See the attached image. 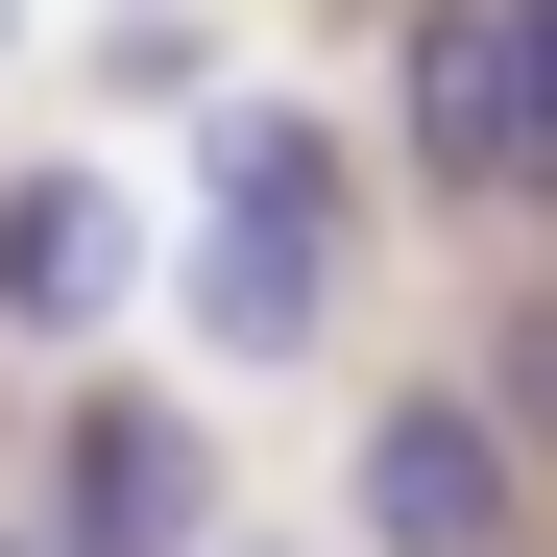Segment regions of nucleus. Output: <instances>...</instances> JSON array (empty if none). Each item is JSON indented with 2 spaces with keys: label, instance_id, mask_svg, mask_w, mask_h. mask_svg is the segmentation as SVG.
<instances>
[{
  "label": "nucleus",
  "instance_id": "nucleus-5",
  "mask_svg": "<svg viewBox=\"0 0 557 557\" xmlns=\"http://www.w3.org/2000/svg\"><path fill=\"white\" fill-rule=\"evenodd\" d=\"M0 292H25V315H98L122 292V219L98 195H0Z\"/></svg>",
  "mask_w": 557,
  "mask_h": 557
},
{
  "label": "nucleus",
  "instance_id": "nucleus-2",
  "mask_svg": "<svg viewBox=\"0 0 557 557\" xmlns=\"http://www.w3.org/2000/svg\"><path fill=\"white\" fill-rule=\"evenodd\" d=\"M412 146L436 170H533V25L436 0V25H412Z\"/></svg>",
  "mask_w": 557,
  "mask_h": 557
},
{
  "label": "nucleus",
  "instance_id": "nucleus-6",
  "mask_svg": "<svg viewBox=\"0 0 557 557\" xmlns=\"http://www.w3.org/2000/svg\"><path fill=\"white\" fill-rule=\"evenodd\" d=\"M219 219H339V195H315V146H292V122H219Z\"/></svg>",
  "mask_w": 557,
  "mask_h": 557
},
{
  "label": "nucleus",
  "instance_id": "nucleus-7",
  "mask_svg": "<svg viewBox=\"0 0 557 557\" xmlns=\"http://www.w3.org/2000/svg\"><path fill=\"white\" fill-rule=\"evenodd\" d=\"M509 25H533V195H557V0H509Z\"/></svg>",
  "mask_w": 557,
  "mask_h": 557
},
{
  "label": "nucleus",
  "instance_id": "nucleus-1",
  "mask_svg": "<svg viewBox=\"0 0 557 557\" xmlns=\"http://www.w3.org/2000/svg\"><path fill=\"white\" fill-rule=\"evenodd\" d=\"M363 533H388V557H509V436L460 388H412L388 436H363Z\"/></svg>",
  "mask_w": 557,
  "mask_h": 557
},
{
  "label": "nucleus",
  "instance_id": "nucleus-4",
  "mask_svg": "<svg viewBox=\"0 0 557 557\" xmlns=\"http://www.w3.org/2000/svg\"><path fill=\"white\" fill-rule=\"evenodd\" d=\"M315 292H339V219H219V267H195V315H219L243 363H292Z\"/></svg>",
  "mask_w": 557,
  "mask_h": 557
},
{
  "label": "nucleus",
  "instance_id": "nucleus-3",
  "mask_svg": "<svg viewBox=\"0 0 557 557\" xmlns=\"http://www.w3.org/2000/svg\"><path fill=\"white\" fill-rule=\"evenodd\" d=\"M170 533H195V436L146 388H98L73 412V557H170Z\"/></svg>",
  "mask_w": 557,
  "mask_h": 557
}]
</instances>
